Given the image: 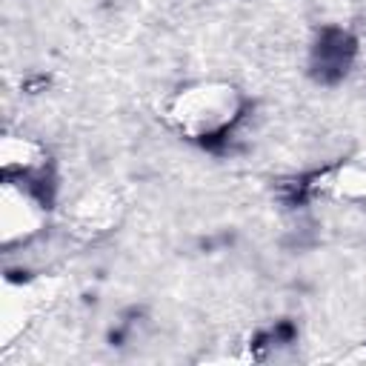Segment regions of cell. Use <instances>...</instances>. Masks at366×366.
<instances>
[{
    "instance_id": "1",
    "label": "cell",
    "mask_w": 366,
    "mask_h": 366,
    "mask_svg": "<svg viewBox=\"0 0 366 366\" xmlns=\"http://www.w3.org/2000/svg\"><path fill=\"white\" fill-rule=\"evenodd\" d=\"M249 97L229 80H194L166 100V123L186 140L209 143L229 134L246 114Z\"/></svg>"
},
{
    "instance_id": "2",
    "label": "cell",
    "mask_w": 366,
    "mask_h": 366,
    "mask_svg": "<svg viewBox=\"0 0 366 366\" xmlns=\"http://www.w3.org/2000/svg\"><path fill=\"white\" fill-rule=\"evenodd\" d=\"M329 189L346 200H366V140L332 169Z\"/></svg>"
}]
</instances>
